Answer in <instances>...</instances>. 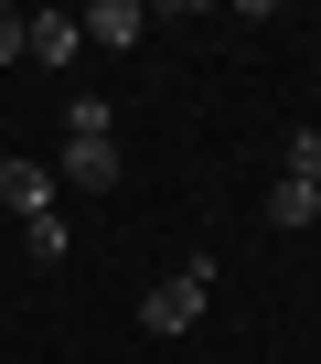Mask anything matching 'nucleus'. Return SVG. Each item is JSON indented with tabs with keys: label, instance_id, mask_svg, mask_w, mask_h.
Returning a JSON list of instances; mask_svg holds the SVG:
<instances>
[{
	"label": "nucleus",
	"instance_id": "nucleus-1",
	"mask_svg": "<svg viewBox=\"0 0 321 364\" xmlns=\"http://www.w3.org/2000/svg\"><path fill=\"white\" fill-rule=\"evenodd\" d=\"M204 311H214V268H204V257H193V268H172V279H160V289L139 300V321H150L160 343H172V332H193Z\"/></svg>",
	"mask_w": 321,
	"mask_h": 364
},
{
	"label": "nucleus",
	"instance_id": "nucleus-8",
	"mask_svg": "<svg viewBox=\"0 0 321 364\" xmlns=\"http://www.w3.org/2000/svg\"><path fill=\"white\" fill-rule=\"evenodd\" d=\"M0 65H33V11H0Z\"/></svg>",
	"mask_w": 321,
	"mask_h": 364
},
{
	"label": "nucleus",
	"instance_id": "nucleus-5",
	"mask_svg": "<svg viewBox=\"0 0 321 364\" xmlns=\"http://www.w3.org/2000/svg\"><path fill=\"white\" fill-rule=\"evenodd\" d=\"M75 54H86L75 11H33V65H75Z\"/></svg>",
	"mask_w": 321,
	"mask_h": 364
},
{
	"label": "nucleus",
	"instance_id": "nucleus-2",
	"mask_svg": "<svg viewBox=\"0 0 321 364\" xmlns=\"http://www.w3.org/2000/svg\"><path fill=\"white\" fill-rule=\"evenodd\" d=\"M54 182H65V193H107V182H118V129H65Z\"/></svg>",
	"mask_w": 321,
	"mask_h": 364
},
{
	"label": "nucleus",
	"instance_id": "nucleus-3",
	"mask_svg": "<svg viewBox=\"0 0 321 364\" xmlns=\"http://www.w3.org/2000/svg\"><path fill=\"white\" fill-rule=\"evenodd\" d=\"M54 193H65V182H54V161L0 150V204H11V225H22V215H54Z\"/></svg>",
	"mask_w": 321,
	"mask_h": 364
},
{
	"label": "nucleus",
	"instance_id": "nucleus-4",
	"mask_svg": "<svg viewBox=\"0 0 321 364\" xmlns=\"http://www.w3.org/2000/svg\"><path fill=\"white\" fill-rule=\"evenodd\" d=\"M75 33L107 43V54H129V43H150V0H97V11H75Z\"/></svg>",
	"mask_w": 321,
	"mask_h": 364
},
{
	"label": "nucleus",
	"instance_id": "nucleus-10",
	"mask_svg": "<svg viewBox=\"0 0 321 364\" xmlns=\"http://www.w3.org/2000/svg\"><path fill=\"white\" fill-rule=\"evenodd\" d=\"M310 43H321V33H310Z\"/></svg>",
	"mask_w": 321,
	"mask_h": 364
},
{
	"label": "nucleus",
	"instance_id": "nucleus-7",
	"mask_svg": "<svg viewBox=\"0 0 321 364\" xmlns=\"http://www.w3.org/2000/svg\"><path fill=\"white\" fill-rule=\"evenodd\" d=\"M22 247L54 268V257H65V204H54V215H22Z\"/></svg>",
	"mask_w": 321,
	"mask_h": 364
},
{
	"label": "nucleus",
	"instance_id": "nucleus-9",
	"mask_svg": "<svg viewBox=\"0 0 321 364\" xmlns=\"http://www.w3.org/2000/svg\"><path fill=\"white\" fill-rule=\"evenodd\" d=\"M289 182H321V129H300V139H289Z\"/></svg>",
	"mask_w": 321,
	"mask_h": 364
},
{
	"label": "nucleus",
	"instance_id": "nucleus-6",
	"mask_svg": "<svg viewBox=\"0 0 321 364\" xmlns=\"http://www.w3.org/2000/svg\"><path fill=\"white\" fill-rule=\"evenodd\" d=\"M268 225L289 236V225H321V182H289L278 171V193H268Z\"/></svg>",
	"mask_w": 321,
	"mask_h": 364
}]
</instances>
